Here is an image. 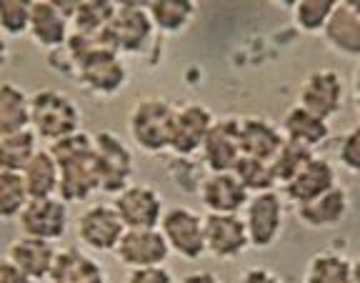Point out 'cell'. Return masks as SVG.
<instances>
[{
	"mask_svg": "<svg viewBox=\"0 0 360 283\" xmlns=\"http://www.w3.org/2000/svg\"><path fill=\"white\" fill-rule=\"evenodd\" d=\"M51 156L60 168V186H58V199L63 203H83L98 191L96 176V148L93 136L78 130L73 136L63 138L48 146Z\"/></svg>",
	"mask_w": 360,
	"mask_h": 283,
	"instance_id": "1",
	"label": "cell"
},
{
	"mask_svg": "<svg viewBox=\"0 0 360 283\" xmlns=\"http://www.w3.org/2000/svg\"><path fill=\"white\" fill-rule=\"evenodd\" d=\"M83 113L78 103L63 91L45 88L30 96V130L48 146L80 130Z\"/></svg>",
	"mask_w": 360,
	"mask_h": 283,
	"instance_id": "2",
	"label": "cell"
},
{
	"mask_svg": "<svg viewBox=\"0 0 360 283\" xmlns=\"http://www.w3.org/2000/svg\"><path fill=\"white\" fill-rule=\"evenodd\" d=\"M175 106L165 98H143L128 115L130 141L148 156H160L170 151L173 138Z\"/></svg>",
	"mask_w": 360,
	"mask_h": 283,
	"instance_id": "3",
	"label": "cell"
},
{
	"mask_svg": "<svg viewBox=\"0 0 360 283\" xmlns=\"http://www.w3.org/2000/svg\"><path fill=\"white\" fill-rule=\"evenodd\" d=\"M75 78L85 91L101 98H112L128 83V65L110 46H96L73 63Z\"/></svg>",
	"mask_w": 360,
	"mask_h": 283,
	"instance_id": "4",
	"label": "cell"
},
{
	"mask_svg": "<svg viewBox=\"0 0 360 283\" xmlns=\"http://www.w3.org/2000/svg\"><path fill=\"white\" fill-rule=\"evenodd\" d=\"M153 35V20L148 15V8L138 3H118L115 15L108 25L105 43L120 56H143L150 48Z\"/></svg>",
	"mask_w": 360,
	"mask_h": 283,
	"instance_id": "5",
	"label": "cell"
},
{
	"mask_svg": "<svg viewBox=\"0 0 360 283\" xmlns=\"http://www.w3.org/2000/svg\"><path fill=\"white\" fill-rule=\"evenodd\" d=\"M93 148H96L98 191L118 196L123 188L130 186V178H133V151L110 130L96 133Z\"/></svg>",
	"mask_w": 360,
	"mask_h": 283,
	"instance_id": "6",
	"label": "cell"
},
{
	"mask_svg": "<svg viewBox=\"0 0 360 283\" xmlns=\"http://www.w3.org/2000/svg\"><path fill=\"white\" fill-rule=\"evenodd\" d=\"M243 221L250 238V249H270L278 244L285 226V201L278 191L250 196L243 208Z\"/></svg>",
	"mask_w": 360,
	"mask_h": 283,
	"instance_id": "7",
	"label": "cell"
},
{
	"mask_svg": "<svg viewBox=\"0 0 360 283\" xmlns=\"http://www.w3.org/2000/svg\"><path fill=\"white\" fill-rule=\"evenodd\" d=\"M158 228L163 233L170 253L180 256V258H186V260H198L208 253V251H205L202 215L195 213L193 208H186V206L165 208Z\"/></svg>",
	"mask_w": 360,
	"mask_h": 283,
	"instance_id": "8",
	"label": "cell"
},
{
	"mask_svg": "<svg viewBox=\"0 0 360 283\" xmlns=\"http://www.w3.org/2000/svg\"><path fill=\"white\" fill-rule=\"evenodd\" d=\"M78 3H65V0H38L33 3L30 13V28L28 35L38 48L48 53H56L65 48L70 38V18Z\"/></svg>",
	"mask_w": 360,
	"mask_h": 283,
	"instance_id": "9",
	"label": "cell"
},
{
	"mask_svg": "<svg viewBox=\"0 0 360 283\" xmlns=\"http://www.w3.org/2000/svg\"><path fill=\"white\" fill-rule=\"evenodd\" d=\"M112 208L128 228H158L163 218V196L148 183H130L128 188L112 196Z\"/></svg>",
	"mask_w": 360,
	"mask_h": 283,
	"instance_id": "10",
	"label": "cell"
},
{
	"mask_svg": "<svg viewBox=\"0 0 360 283\" xmlns=\"http://www.w3.org/2000/svg\"><path fill=\"white\" fill-rule=\"evenodd\" d=\"M125 226L112 203H96L78 215V241L96 253H115Z\"/></svg>",
	"mask_w": 360,
	"mask_h": 283,
	"instance_id": "11",
	"label": "cell"
},
{
	"mask_svg": "<svg viewBox=\"0 0 360 283\" xmlns=\"http://www.w3.org/2000/svg\"><path fill=\"white\" fill-rule=\"evenodd\" d=\"M215 123V115L202 103H186L175 108L173 138H170V153L178 158H193L200 153L202 143L208 138L210 128Z\"/></svg>",
	"mask_w": 360,
	"mask_h": 283,
	"instance_id": "12",
	"label": "cell"
},
{
	"mask_svg": "<svg viewBox=\"0 0 360 283\" xmlns=\"http://www.w3.org/2000/svg\"><path fill=\"white\" fill-rule=\"evenodd\" d=\"M18 223H20L22 236L56 244L68 233V223H70L68 203H63L58 196H53V199H33L28 201V206L18 215Z\"/></svg>",
	"mask_w": 360,
	"mask_h": 283,
	"instance_id": "13",
	"label": "cell"
},
{
	"mask_svg": "<svg viewBox=\"0 0 360 283\" xmlns=\"http://www.w3.org/2000/svg\"><path fill=\"white\" fill-rule=\"evenodd\" d=\"M343 98H345V88L340 73H335L330 68H323V70H313L303 80V85H300L298 91V106L310 111L313 115H318V118L330 120L340 113Z\"/></svg>",
	"mask_w": 360,
	"mask_h": 283,
	"instance_id": "14",
	"label": "cell"
},
{
	"mask_svg": "<svg viewBox=\"0 0 360 283\" xmlns=\"http://www.w3.org/2000/svg\"><path fill=\"white\" fill-rule=\"evenodd\" d=\"M202 228H205V251L213 258L236 260L250 249V238H248L243 215L208 213L202 218Z\"/></svg>",
	"mask_w": 360,
	"mask_h": 283,
	"instance_id": "15",
	"label": "cell"
},
{
	"mask_svg": "<svg viewBox=\"0 0 360 283\" xmlns=\"http://www.w3.org/2000/svg\"><path fill=\"white\" fill-rule=\"evenodd\" d=\"M200 156L210 173H233L236 163L243 158L240 118H215L200 148Z\"/></svg>",
	"mask_w": 360,
	"mask_h": 283,
	"instance_id": "16",
	"label": "cell"
},
{
	"mask_svg": "<svg viewBox=\"0 0 360 283\" xmlns=\"http://www.w3.org/2000/svg\"><path fill=\"white\" fill-rule=\"evenodd\" d=\"M115 256L128 271L148 266H163L170 256L160 228H128L120 238Z\"/></svg>",
	"mask_w": 360,
	"mask_h": 283,
	"instance_id": "17",
	"label": "cell"
},
{
	"mask_svg": "<svg viewBox=\"0 0 360 283\" xmlns=\"http://www.w3.org/2000/svg\"><path fill=\"white\" fill-rule=\"evenodd\" d=\"M335 186H338L335 165L328 158H323V156H313L298 176L281 188H283V201H290L298 208V206L310 203V201H315L318 196H323V193Z\"/></svg>",
	"mask_w": 360,
	"mask_h": 283,
	"instance_id": "18",
	"label": "cell"
},
{
	"mask_svg": "<svg viewBox=\"0 0 360 283\" xmlns=\"http://www.w3.org/2000/svg\"><path fill=\"white\" fill-rule=\"evenodd\" d=\"M200 201L208 213L240 215V210L250 201V193L240 186L233 173H208L200 183Z\"/></svg>",
	"mask_w": 360,
	"mask_h": 283,
	"instance_id": "19",
	"label": "cell"
},
{
	"mask_svg": "<svg viewBox=\"0 0 360 283\" xmlns=\"http://www.w3.org/2000/svg\"><path fill=\"white\" fill-rule=\"evenodd\" d=\"M350 210V196L343 186H335L318 196L310 203H303L295 208L298 221L303 226L313 228V231H323V228H335L345 221V215Z\"/></svg>",
	"mask_w": 360,
	"mask_h": 283,
	"instance_id": "20",
	"label": "cell"
},
{
	"mask_svg": "<svg viewBox=\"0 0 360 283\" xmlns=\"http://www.w3.org/2000/svg\"><path fill=\"white\" fill-rule=\"evenodd\" d=\"M56 256H58V249L53 244H48V241L20 236L8 246L6 258L11 260L13 266L20 268L25 276L33 278V281H43V278H51Z\"/></svg>",
	"mask_w": 360,
	"mask_h": 283,
	"instance_id": "21",
	"label": "cell"
},
{
	"mask_svg": "<svg viewBox=\"0 0 360 283\" xmlns=\"http://www.w3.org/2000/svg\"><path fill=\"white\" fill-rule=\"evenodd\" d=\"M285 143L281 128L276 123H270L258 115H248L240 118V151L243 156L260 161H273L276 153L281 151V146Z\"/></svg>",
	"mask_w": 360,
	"mask_h": 283,
	"instance_id": "22",
	"label": "cell"
},
{
	"mask_svg": "<svg viewBox=\"0 0 360 283\" xmlns=\"http://www.w3.org/2000/svg\"><path fill=\"white\" fill-rule=\"evenodd\" d=\"M323 38L338 56L360 58V18L355 15L348 3L335 6L326 30H323Z\"/></svg>",
	"mask_w": 360,
	"mask_h": 283,
	"instance_id": "23",
	"label": "cell"
},
{
	"mask_svg": "<svg viewBox=\"0 0 360 283\" xmlns=\"http://www.w3.org/2000/svg\"><path fill=\"white\" fill-rule=\"evenodd\" d=\"M281 133L285 141L298 143V146H305L310 151H315L318 146L330 138V123L318 115H313L310 111L300 106H292L285 115H283L281 123Z\"/></svg>",
	"mask_w": 360,
	"mask_h": 283,
	"instance_id": "24",
	"label": "cell"
},
{
	"mask_svg": "<svg viewBox=\"0 0 360 283\" xmlns=\"http://www.w3.org/2000/svg\"><path fill=\"white\" fill-rule=\"evenodd\" d=\"M53 283H108V276L96 258L78 249H60L51 271Z\"/></svg>",
	"mask_w": 360,
	"mask_h": 283,
	"instance_id": "25",
	"label": "cell"
},
{
	"mask_svg": "<svg viewBox=\"0 0 360 283\" xmlns=\"http://www.w3.org/2000/svg\"><path fill=\"white\" fill-rule=\"evenodd\" d=\"M148 15H150L155 33L180 35L195 20L198 3L193 0H153L148 3Z\"/></svg>",
	"mask_w": 360,
	"mask_h": 283,
	"instance_id": "26",
	"label": "cell"
},
{
	"mask_svg": "<svg viewBox=\"0 0 360 283\" xmlns=\"http://www.w3.org/2000/svg\"><path fill=\"white\" fill-rule=\"evenodd\" d=\"M25 188H28L30 201L33 199H53L58 196V186H60V168H58L56 158L51 156L48 148H40L33 156L25 170L20 173Z\"/></svg>",
	"mask_w": 360,
	"mask_h": 283,
	"instance_id": "27",
	"label": "cell"
},
{
	"mask_svg": "<svg viewBox=\"0 0 360 283\" xmlns=\"http://www.w3.org/2000/svg\"><path fill=\"white\" fill-rule=\"evenodd\" d=\"M30 128V96L15 83H0V138Z\"/></svg>",
	"mask_w": 360,
	"mask_h": 283,
	"instance_id": "28",
	"label": "cell"
},
{
	"mask_svg": "<svg viewBox=\"0 0 360 283\" xmlns=\"http://www.w3.org/2000/svg\"><path fill=\"white\" fill-rule=\"evenodd\" d=\"M115 6L118 3H110V0H78L73 18H70L73 33L105 40L108 25L115 15Z\"/></svg>",
	"mask_w": 360,
	"mask_h": 283,
	"instance_id": "29",
	"label": "cell"
},
{
	"mask_svg": "<svg viewBox=\"0 0 360 283\" xmlns=\"http://www.w3.org/2000/svg\"><path fill=\"white\" fill-rule=\"evenodd\" d=\"M38 136L33 130H18L11 136L0 138V170H11V173H22L25 165L33 161V156L40 151Z\"/></svg>",
	"mask_w": 360,
	"mask_h": 283,
	"instance_id": "30",
	"label": "cell"
},
{
	"mask_svg": "<svg viewBox=\"0 0 360 283\" xmlns=\"http://www.w3.org/2000/svg\"><path fill=\"white\" fill-rule=\"evenodd\" d=\"M303 283H350V260L333 251L315 253L308 260Z\"/></svg>",
	"mask_w": 360,
	"mask_h": 283,
	"instance_id": "31",
	"label": "cell"
},
{
	"mask_svg": "<svg viewBox=\"0 0 360 283\" xmlns=\"http://www.w3.org/2000/svg\"><path fill=\"white\" fill-rule=\"evenodd\" d=\"M233 176L240 181V186L245 188L250 196H258V193L276 191L278 181L273 176V168H270L268 161L250 158V156H243L240 161L233 168Z\"/></svg>",
	"mask_w": 360,
	"mask_h": 283,
	"instance_id": "32",
	"label": "cell"
},
{
	"mask_svg": "<svg viewBox=\"0 0 360 283\" xmlns=\"http://www.w3.org/2000/svg\"><path fill=\"white\" fill-rule=\"evenodd\" d=\"M335 0H300L292 6V20L300 33L308 35H323L333 11H335Z\"/></svg>",
	"mask_w": 360,
	"mask_h": 283,
	"instance_id": "33",
	"label": "cell"
},
{
	"mask_svg": "<svg viewBox=\"0 0 360 283\" xmlns=\"http://www.w3.org/2000/svg\"><path fill=\"white\" fill-rule=\"evenodd\" d=\"M30 196L20 173L0 170V221H13L28 206Z\"/></svg>",
	"mask_w": 360,
	"mask_h": 283,
	"instance_id": "34",
	"label": "cell"
},
{
	"mask_svg": "<svg viewBox=\"0 0 360 283\" xmlns=\"http://www.w3.org/2000/svg\"><path fill=\"white\" fill-rule=\"evenodd\" d=\"M313 156L315 151H310L305 146H298V143H290V141L283 143L281 151L276 153V158L270 161V168H273V176H276L278 186H285L288 181H292Z\"/></svg>",
	"mask_w": 360,
	"mask_h": 283,
	"instance_id": "35",
	"label": "cell"
},
{
	"mask_svg": "<svg viewBox=\"0 0 360 283\" xmlns=\"http://www.w3.org/2000/svg\"><path fill=\"white\" fill-rule=\"evenodd\" d=\"M30 13H33L30 0H0V35L3 38L28 35Z\"/></svg>",
	"mask_w": 360,
	"mask_h": 283,
	"instance_id": "36",
	"label": "cell"
},
{
	"mask_svg": "<svg viewBox=\"0 0 360 283\" xmlns=\"http://www.w3.org/2000/svg\"><path fill=\"white\" fill-rule=\"evenodd\" d=\"M338 161L348 173L360 176V125L350 128L343 138H340V146H338Z\"/></svg>",
	"mask_w": 360,
	"mask_h": 283,
	"instance_id": "37",
	"label": "cell"
},
{
	"mask_svg": "<svg viewBox=\"0 0 360 283\" xmlns=\"http://www.w3.org/2000/svg\"><path fill=\"white\" fill-rule=\"evenodd\" d=\"M125 283H175V278L165 266H148L130 271Z\"/></svg>",
	"mask_w": 360,
	"mask_h": 283,
	"instance_id": "38",
	"label": "cell"
},
{
	"mask_svg": "<svg viewBox=\"0 0 360 283\" xmlns=\"http://www.w3.org/2000/svg\"><path fill=\"white\" fill-rule=\"evenodd\" d=\"M0 283H35V281L30 276H25L18 266H13L8 258H3L0 260Z\"/></svg>",
	"mask_w": 360,
	"mask_h": 283,
	"instance_id": "39",
	"label": "cell"
},
{
	"mask_svg": "<svg viewBox=\"0 0 360 283\" xmlns=\"http://www.w3.org/2000/svg\"><path fill=\"white\" fill-rule=\"evenodd\" d=\"M240 283H283V278L268 268H248L240 276Z\"/></svg>",
	"mask_w": 360,
	"mask_h": 283,
	"instance_id": "40",
	"label": "cell"
},
{
	"mask_svg": "<svg viewBox=\"0 0 360 283\" xmlns=\"http://www.w3.org/2000/svg\"><path fill=\"white\" fill-rule=\"evenodd\" d=\"M180 283H223L213 271H193L180 278Z\"/></svg>",
	"mask_w": 360,
	"mask_h": 283,
	"instance_id": "41",
	"label": "cell"
},
{
	"mask_svg": "<svg viewBox=\"0 0 360 283\" xmlns=\"http://www.w3.org/2000/svg\"><path fill=\"white\" fill-rule=\"evenodd\" d=\"M8 58H11V46H8V40L0 35V68L8 63Z\"/></svg>",
	"mask_w": 360,
	"mask_h": 283,
	"instance_id": "42",
	"label": "cell"
},
{
	"mask_svg": "<svg viewBox=\"0 0 360 283\" xmlns=\"http://www.w3.org/2000/svg\"><path fill=\"white\" fill-rule=\"evenodd\" d=\"M353 101L360 106V65L353 70Z\"/></svg>",
	"mask_w": 360,
	"mask_h": 283,
	"instance_id": "43",
	"label": "cell"
},
{
	"mask_svg": "<svg viewBox=\"0 0 360 283\" xmlns=\"http://www.w3.org/2000/svg\"><path fill=\"white\" fill-rule=\"evenodd\" d=\"M350 283H360V258L350 260Z\"/></svg>",
	"mask_w": 360,
	"mask_h": 283,
	"instance_id": "44",
	"label": "cell"
},
{
	"mask_svg": "<svg viewBox=\"0 0 360 283\" xmlns=\"http://www.w3.org/2000/svg\"><path fill=\"white\" fill-rule=\"evenodd\" d=\"M348 6L353 8V13H355V15L360 18V0H348Z\"/></svg>",
	"mask_w": 360,
	"mask_h": 283,
	"instance_id": "45",
	"label": "cell"
}]
</instances>
